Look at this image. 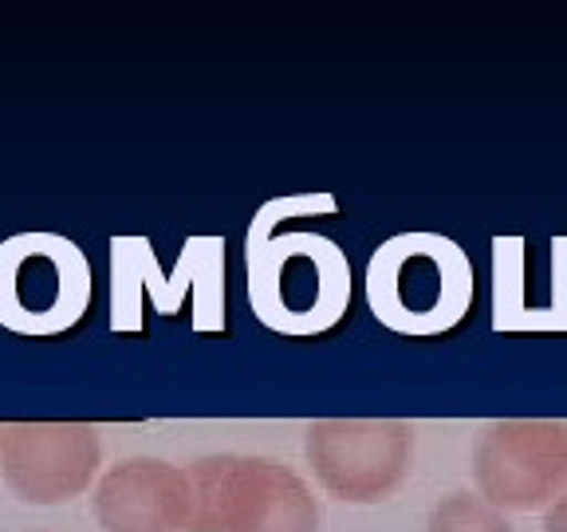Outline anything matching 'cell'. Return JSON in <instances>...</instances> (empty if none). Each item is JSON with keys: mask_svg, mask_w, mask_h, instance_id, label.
<instances>
[{"mask_svg": "<svg viewBox=\"0 0 567 532\" xmlns=\"http://www.w3.org/2000/svg\"><path fill=\"white\" fill-rule=\"evenodd\" d=\"M367 300L399 336H442L470 311L473 268L450 237L402 233L379 245L367 265Z\"/></svg>", "mask_w": 567, "mask_h": 532, "instance_id": "1", "label": "cell"}, {"mask_svg": "<svg viewBox=\"0 0 567 532\" xmlns=\"http://www.w3.org/2000/svg\"><path fill=\"white\" fill-rule=\"evenodd\" d=\"M189 481L186 532H323L316 489L265 453H205L189 466Z\"/></svg>", "mask_w": 567, "mask_h": 532, "instance_id": "2", "label": "cell"}, {"mask_svg": "<svg viewBox=\"0 0 567 532\" xmlns=\"http://www.w3.org/2000/svg\"><path fill=\"white\" fill-rule=\"evenodd\" d=\"M248 296L280 336H323L351 304V265L336 241L311 233L248 241Z\"/></svg>", "mask_w": 567, "mask_h": 532, "instance_id": "3", "label": "cell"}, {"mask_svg": "<svg viewBox=\"0 0 567 532\" xmlns=\"http://www.w3.org/2000/svg\"><path fill=\"white\" fill-rule=\"evenodd\" d=\"M91 265L60 233H17L0 241V324L28 339L63 336L87 316Z\"/></svg>", "mask_w": 567, "mask_h": 532, "instance_id": "4", "label": "cell"}, {"mask_svg": "<svg viewBox=\"0 0 567 532\" xmlns=\"http://www.w3.org/2000/svg\"><path fill=\"white\" fill-rule=\"evenodd\" d=\"M303 461L343 505H382L414 473V426L402 418H316L303 426Z\"/></svg>", "mask_w": 567, "mask_h": 532, "instance_id": "5", "label": "cell"}, {"mask_svg": "<svg viewBox=\"0 0 567 532\" xmlns=\"http://www.w3.org/2000/svg\"><path fill=\"white\" fill-rule=\"evenodd\" d=\"M473 485L501 513H540L567 489V418H496L473 446Z\"/></svg>", "mask_w": 567, "mask_h": 532, "instance_id": "6", "label": "cell"}, {"mask_svg": "<svg viewBox=\"0 0 567 532\" xmlns=\"http://www.w3.org/2000/svg\"><path fill=\"white\" fill-rule=\"evenodd\" d=\"M103 442L91 422H4L0 481L24 505H68L95 489Z\"/></svg>", "mask_w": 567, "mask_h": 532, "instance_id": "7", "label": "cell"}, {"mask_svg": "<svg viewBox=\"0 0 567 532\" xmlns=\"http://www.w3.org/2000/svg\"><path fill=\"white\" fill-rule=\"evenodd\" d=\"M91 513L103 532H186L194 521V481L174 461L123 458L99 473Z\"/></svg>", "mask_w": 567, "mask_h": 532, "instance_id": "8", "label": "cell"}, {"mask_svg": "<svg viewBox=\"0 0 567 532\" xmlns=\"http://www.w3.org/2000/svg\"><path fill=\"white\" fill-rule=\"evenodd\" d=\"M425 532H513V524L481 493H445L430 509Z\"/></svg>", "mask_w": 567, "mask_h": 532, "instance_id": "9", "label": "cell"}, {"mask_svg": "<svg viewBox=\"0 0 567 532\" xmlns=\"http://www.w3.org/2000/svg\"><path fill=\"white\" fill-rule=\"evenodd\" d=\"M544 532H567V489L544 509Z\"/></svg>", "mask_w": 567, "mask_h": 532, "instance_id": "10", "label": "cell"}]
</instances>
